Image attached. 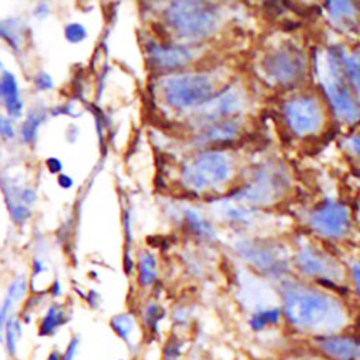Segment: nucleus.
Wrapping results in <instances>:
<instances>
[{"instance_id": "obj_1", "label": "nucleus", "mask_w": 360, "mask_h": 360, "mask_svg": "<svg viewBox=\"0 0 360 360\" xmlns=\"http://www.w3.org/2000/svg\"><path fill=\"white\" fill-rule=\"evenodd\" d=\"M283 322L295 336L309 340L316 336L347 330L350 311L343 300L329 290L287 278L278 284Z\"/></svg>"}, {"instance_id": "obj_2", "label": "nucleus", "mask_w": 360, "mask_h": 360, "mask_svg": "<svg viewBox=\"0 0 360 360\" xmlns=\"http://www.w3.org/2000/svg\"><path fill=\"white\" fill-rule=\"evenodd\" d=\"M162 17L173 35L186 42L208 38L221 21L219 8L215 4L198 0L170 1L165 6Z\"/></svg>"}, {"instance_id": "obj_3", "label": "nucleus", "mask_w": 360, "mask_h": 360, "mask_svg": "<svg viewBox=\"0 0 360 360\" xmlns=\"http://www.w3.org/2000/svg\"><path fill=\"white\" fill-rule=\"evenodd\" d=\"M212 76L207 72H176L160 80V94L174 110H197L217 94Z\"/></svg>"}, {"instance_id": "obj_4", "label": "nucleus", "mask_w": 360, "mask_h": 360, "mask_svg": "<svg viewBox=\"0 0 360 360\" xmlns=\"http://www.w3.org/2000/svg\"><path fill=\"white\" fill-rule=\"evenodd\" d=\"M235 255L269 281L281 283L290 278L291 262L277 245L262 239H239L233 243Z\"/></svg>"}, {"instance_id": "obj_5", "label": "nucleus", "mask_w": 360, "mask_h": 360, "mask_svg": "<svg viewBox=\"0 0 360 360\" xmlns=\"http://www.w3.org/2000/svg\"><path fill=\"white\" fill-rule=\"evenodd\" d=\"M292 267L307 280L314 281L319 287H336L338 290L346 284L347 274L340 262L314 245H301L297 248Z\"/></svg>"}, {"instance_id": "obj_6", "label": "nucleus", "mask_w": 360, "mask_h": 360, "mask_svg": "<svg viewBox=\"0 0 360 360\" xmlns=\"http://www.w3.org/2000/svg\"><path fill=\"white\" fill-rule=\"evenodd\" d=\"M233 172L232 159L221 150H202L181 169L180 179L191 191H204L226 183Z\"/></svg>"}, {"instance_id": "obj_7", "label": "nucleus", "mask_w": 360, "mask_h": 360, "mask_svg": "<svg viewBox=\"0 0 360 360\" xmlns=\"http://www.w3.org/2000/svg\"><path fill=\"white\" fill-rule=\"evenodd\" d=\"M319 70L321 83L338 120L345 124L356 122L360 118V100L343 79L330 48L325 52Z\"/></svg>"}, {"instance_id": "obj_8", "label": "nucleus", "mask_w": 360, "mask_h": 360, "mask_svg": "<svg viewBox=\"0 0 360 360\" xmlns=\"http://www.w3.org/2000/svg\"><path fill=\"white\" fill-rule=\"evenodd\" d=\"M290 186L287 172L277 165H264L231 198L250 207L271 204L283 197Z\"/></svg>"}, {"instance_id": "obj_9", "label": "nucleus", "mask_w": 360, "mask_h": 360, "mask_svg": "<svg viewBox=\"0 0 360 360\" xmlns=\"http://www.w3.org/2000/svg\"><path fill=\"white\" fill-rule=\"evenodd\" d=\"M305 55L292 44L271 48L262 60V70L273 84L288 86L300 82L305 73Z\"/></svg>"}, {"instance_id": "obj_10", "label": "nucleus", "mask_w": 360, "mask_h": 360, "mask_svg": "<svg viewBox=\"0 0 360 360\" xmlns=\"http://www.w3.org/2000/svg\"><path fill=\"white\" fill-rule=\"evenodd\" d=\"M283 115L288 128L301 136L318 132L323 124V112L319 103L307 94L294 96L285 101Z\"/></svg>"}, {"instance_id": "obj_11", "label": "nucleus", "mask_w": 360, "mask_h": 360, "mask_svg": "<svg viewBox=\"0 0 360 360\" xmlns=\"http://www.w3.org/2000/svg\"><path fill=\"white\" fill-rule=\"evenodd\" d=\"M311 229L328 239L345 238L350 231V210L339 201H325L308 218Z\"/></svg>"}, {"instance_id": "obj_12", "label": "nucleus", "mask_w": 360, "mask_h": 360, "mask_svg": "<svg viewBox=\"0 0 360 360\" xmlns=\"http://www.w3.org/2000/svg\"><path fill=\"white\" fill-rule=\"evenodd\" d=\"M243 104V91L231 86L219 90L210 101L194 110V118L198 124H201V127L228 118H235V115L242 111Z\"/></svg>"}, {"instance_id": "obj_13", "label": "nucleus", "mask_w": 360, "mask_h": 360, "mask_svg": "<svg viewBox=\"0 0 360 360\" xmlns=\"http://www.w3.org/2000/svg\"><path fill=\"white\" fill-rule=\"evenodd\" d=\"M307 347L326 360H360V336L347 330L312 338Z\"/></svg>"}, {"instance_id": "obj_14", "label": "nucleus", "mask_w": 360, "mask_h": 360, "mask_svg": "<svg viewBox=\"0 0 360 360\" xmlns=\"http://www.w3.org/2000/svg\"><path fill=\"white\" fill-rule=\"evenodd\" d=\"M148 59L153 69L174 72L187 66L195 56L188 44H156L146 45Z\"/></svg>"}, {"instance_id": "obj_15", "label": "nucleus", "mask_w": 360, "mask_h": 360, "mask_svg": "<svg viewBox=\"0 0 360 360\" xmlns=\"http://www.w3.org/2000/svg\"><path fill=\"white\" fill-rule=\"evenodd\" d=\"M108 326L115 338L125 345L131 359H139L146 340L139 316L134 311H121L108 319Z\"/></svg>"}, {"instance_id": "obj_16", "label": "nucleus", "mask_w": 360, "mask_h": 360, "mask_svg": "<svg viewBox=\"0 0 360 360\" xmlns=\"http://www.w3.org/2000/svg\"><path fill=\"white\" fill-rule=\"evenodd\" d=\"M28 292H30V278L22 273L15 274L10 280L0 302V323L3 326H6L10 318L17 315L15 308L28 298Z\"/></svg>"}, {"instance_id": "obj_17", "label": "nucleus", "mask_w": 360, "mask_h": 360, "mask_svg": "<svg viewBox=\"0 0 360 360\" xmlns=\"http://www.w3.org/2000/svg\"><path fill=\"white\" fill-rule=\"evenodd\" d=\"M72 319L70 312L65 304L59 301H51L37 321V335L42 339L53 338L69 321Z\"/></svg>"}, {"instance_id": "obj_18", "label": "nucleus", "mask_w": 360, "mask_h": 360, "mask_svg": "<svg viewBox=\"0 0 360 360\" xmlns=\"http://www.w3.org/2000/svg\"><path fill=\"white\" fill-rule=\"evenodd\" d=\"M138 316H139L142 329L146 335V339H156L160 342L165 339L163 323L169 318V314L162 302L156 300H149L148 302H145Z\"/></svg>"}, {"instance_id": "obj_19", "label": "nucleus", "mask_w": 360, "mask_h": 360, "mask_svg": "<svg viewBox=\"0 0 360 360\" xmlns=\"http://www.w3.org/2000/svg\"><path fill=\"white\" fill-rule=\"evenodd\" d=\"M240 129L239 120L228 118L222 121H217L208 125L201 127V131L197 134L195 141L201 145H217L232 141Z\"/></svg>"}, {"instance_id": "obj_20", "label": "nucleus", "mask_w": 360, "mask_h": 360, "mask_svg": "<svg viewBox=\"0 0 360 360\" xmlns=\"http://www.w3.org/2000/svg\"><path fill=\"white\" fill-rule=\"evenodd\" d=\"M0 101L10 118L18 120L22 117L24 104L20 96V86L15 76L8 70L0 73Z\"/></svg>"}, {"instance_id": "obj_21", "label": "nucleus", "mask_w": 360, "mask_h": 360, "mask_svg": "<svg viewBox=\"0 0 360 360\" xmlns=\"http://www.w3.org/2000/svg\"><path fill=\"white\" fill-rule=\"evenodd\" d=\"M330 51L336 59L338 68L343 79L359 97L360 96V58L343 46H330Z\"/></svg>"}, {"instance_id": "obj_22", "label": "nucleus", "mask_w": 360, "mask_h": 360, "mask_svg": "<svg viewBox=\"0 0 360 360\" xmlns=\"http://www.w3.org/2000/svg\"><path fill=\"white\" fill-rule=\"evenodd\" d=\"M136 284L142 290L153 288L159 281V263L156 255L149 249H142L135 260Z\"/></svg>"}, {"instance_id": "obj_23", "label": "nucleus", "mask_w": 360, "mask_h": 360, "mask_svg": "<svg viewBox=\"0 0 360 360\" xmlns=\"http://www.w3.org/2000/svg\"><path fill=\"white\" fill-rule=\"evenodd\" d=\"M332 24L339 30L350 31L359 24V8L352 1H330L325 4Z\"/></svg>"}, {"instance_id": "obj_24", "label": "nucleus", "mask_w": 360, "mask_h": 360, "mask_svg": "<svg viewBox=\"0 0 360 360\" xmlns=\"http://www.w3.org/2000/svg\"><path fill=\"white\" fill-rule=\"evenodd\" d=\"M218 214L224 221L229 224L250 225L255 221L257 212L253 210V207L231 198L218 204Z\"/></svg>"}, {"instance_id": "obj_25", "label": "nucleus", "mask_w": 360, "mask_h": 360, "mask_svg": "<svg viewBox=\"0 0 360 360\" xmlns=\"http://www.w3.org/2000/svg\"><path fill=\"white\" fill-rule=\"evenodd\" d=\"M283 322V312L280 304L256 309L248 315L246 323L255 333H263Z\"/></svg>"}, {"instance_id": "obj_26", "label": "nucleus", "mask_w": 360, "mask_h": 360, "mask_svg": "<svg viewBox=\"0 0 360 360\" xmlns=\"http://www.w3.org/2000/svg\"><path fill=\"white\" fill-rule=\"evenodd\" d=\"M181 217H183V221H184L187 229L195 238L208 240V242L215 239V231H214L212 225L195 208H191V207L183 208Z\"/></svg>"}, {"instance_id": "obj_27", "label": "nucleus", "mask_w": 360, "mask_h": 360, "mask_svg": "<svg viewBox=\"0 0 360 360\" xmlns=\"http://www.w3.org/2000/svg\"><path fill=\"white\" fill-rule=\"evenodd\" d=\"M24 323L18 318V315H14L13 318L8 319V322L4 326V336H3V350L4 354L10 359L14 360L18 354L20 349V342L24 336Z\"/></svg>"}, {"instance_id": "obj_28", "label": "nucleus", "mask_w": 360, "mask_h": 360, "mask_svg": "<svg viewBox=\"0 0 360 360\" xmlns=\"http://www.w3.org/2000/svg\"><path fill=\"white\" fill-rule=\"evenodd\" d=\"M27 35V25L20 18L0 20V38L14 51H18Z\"/></svg>"}, {"instance_id": "obj_29", "label": "nucleus", "mask_w": 360, "mask_h": 360, "mask_svg": "<svg viewBox=\"0 0 360 360\" xmlns=\"http://www.w3.org/2000/svg\"><path fill=\"white\" fill-rule=\"evenodd\" d=\"M45 117H46V108L42 105H35L27 112L20 131L21 139L25 143H34L37 141L38 129L45 121Z\"/></svg>"}, {"instance_id": "obj_30", "label": "nucleus", "mask_w": 360, "mask_h": 360, "mask_svg": "<svg viewBox=\"0 0 360 360\" xmlns=\"http://www.w3.org/2000/svg\"><path fill=\"white\" fill-rule=\"evenodd\" d=\"M188 352L186 336L170 333L160 343V360H184Z\"/></svg>"}, {"instance_id": "obj_31", "label": "nucleus", "mask_w": 360, "mask_h": 360, "mask_svg": "<svg viewBox=\"0 0 360 360\" xmlns=\"http://www.w3.org/2000/svg\"><path fill=\"white\" fill-rule=\"evenodd\" d=\"M191 311L187 305H177L176 308L172 309V312L169 314L172 326H173V333L177 335H183L187 328H190L191 323Z\"/></svg>"}, {"instance_id": "obj_32", "label": "nucleus", "mask_w": 360, "mask_h": 360, "mask_svg": "<svg viewBox=\"0 0 360 360\" xmlns=\"http://www.w3.org/2000/svg\"><path fill=\"white\" fill-rule=\"evenodd\" d=\"M63 37L65 39L69 42V44H80L83 42L84 39H87L89 37V31L86 28V25H83L82 22H77V21H72V22H68L65 27H63Z\"/></svg>"}, {"instance_id": "obj_33", "label": "nucleus", "mask_w": 360, "mask_h": 360, "mask_svg": "<svg viewBox=\"0 0 360 360\" xmlns=\"http://www.w3.org/2000/svg\"><path fill=\"white\" fill-rule=\"evenodd\" d=\"M277 360H326V359L312 352L309 347H302V349L287 350L281 353Z\"/></svg>"}, {"instance_id": "obj_34", "label": "nucleus", "mask_w": 360, "mask_h": 360, "mask_svg": "<svg viewBox=\"0 0 360 360\" xmlns=\"http://www.w3.org/2000/svg\"><path fill=\"white\" fill-rule=\"evenodd\" d=\"M80 346H82V338L80 335L75 333L69 338L66 342L62 353H63V360H76L79 353H80Z\"/></svg>"}, {"instance_id": "obj_35", "label": "nucleus", "mask_w": 360, "mask_h": 360, "mask_svg": "<svg viewBox=\"0 0 360 360\" xmlns=\"http://www.w3.org/2000/svg\"><path fill=\"white\" fill-rule=\"evenodd\" d=\"M15 136V129L11 118L0 112V138L4 141H11Z\"/></svg>"}, {"instance_id": "obj_36", "label": "nucleus", "mask_w": 360, "mask_h": 360, "mask_svg": "<svg viewBox=\"0 0 360 360\" xmlns=\"http://www.w3.org/2000/svg\"><path fill=\"white\" fill-rule=\"evenodd\" d=\"M34 84H35V89L38 91H48V90H52L53 89V79L49 73L46 72H38L34 77Z\"/></svg>"}, {"instance_id": "obj_37", "label": "nucleus", "mask_w": 360, "mask_h": 360, "mask_svg": "<svg viewBox=\"0 0 360 360\" xmlns=\"http://www.w3.org/2000/svg\"><path fill=\"white\" fill-rule=\"evenodd\" d=\"M83 300L86 301V304L91 308V309H98L101 307V295L97 290L94 288H90L84 292V297Z\"/></svg>"}, {"instance_id": "obj_38", "label": "nucleus", "mask_w": 360, "mask_h": 360, "mask_svg": "<svg viewBox=\"0 0 360 360\" xmlns=\"http://www.w3.org/2000/svg\"><path fill=\"white\" fill-rule=\"evenodd\" d=\"M62 294H63L62 283H60V280L58 277H55L51 281V284H49V287L46 290V295H49L52 298V301H58L62 297Z\"/></svg>"}, {"instance_id": "obj_39", "label": "nucleus", "mask_w": 360, "mask_h": 360, "mask_svg": "<svg viewBox=\"0 0 360 360\" xmlns=\"http://www.w3.org/2000/svg\"><path fill=\"white\" fill-rule=\"evenodd\" d=\"M45 165H46V169L51 174H60L62 170H63L62 160L59 158H55V156H49L45 160Z\"/></svg>"}, {"instance_id": "obj_40", "label": "nucleus", "mask_w": 360, "mask_h": 360, "mask_svg": "<svg viewBox=\"0 0 360 360\" xmlns=\"http://www.w3.org/2000/svg\"><path fill=\"white\" fill-rule=\"evenodd\" d=\"M350 277H352V283L356 291V295L360 301V263H353L350 267Z\"/></svg>"}, {"instance_id": "obj_41", "label": "nucleus", "mask_w": 360, "mask_h": 360, "mask_svg": "<svg viewBox=\"0 0 360 360\" xmlns=\"http://www.w3.org/2000/svg\"><path fill=\"white\" fill-rule=\"evenodd\" d=\"M51 14V8L48 6V3H37L35 7L32 8V15L37 18V20H44L46 18L48 15Z\"/></svg>"}, {"instance_id": "obj_42", "label": "nucleus", "mask_w": 360, "mask_h": 360, "mask_svg": "<svg viewBox=\"0 0 360 360\" xmlns=\"http://www.w3.org/2000/svg\"><path fill=\"white\" fill-rule=\"evenodd\" d=\"M56 181H58V186H59L60 188H63V190H69V188H72L73 184H75L73 179H72L69 174H66V173L58 174Z\"/></svg>"}, {"instance_id": "obj_43", "label": "nucleus", "mask_w": 360, "mask_h": 360, "mask_svg": "<svg viewBox=\"0 0 360 360\" xmlns=\"http://www.w3.org/2000/svg\"><path fill=\"white\" fill-rule=\"evenodd\" d=\"M349 148L360 159V132H357L349 139Z\"/></svg>"}, {"instance_id": "obj_44", "label": "nucleus", "mask_w": 360, "mask_h": 360, "mask_svg": "<svg viewBox=\"0 0 360 360\" xmlns=\"http://www.w3.org/2000/svg\"><path fill=\"white\" fill-rule=\"evenodd\" d=\"M65 136H66V141H68L69 143L76 142V139H77V136H79V128H77V125L70 124V125L66 128Z\"/></svg>"}, {"instance_id": "obj_45", "label": "nucleus", "mask_w": 360, "mask_h": 360, "mask_svg": "<svg viewBox=\"0 0 360 360\" xmlns=\"http://www.w3.org/2000/svg\"><path fill=\"white\" fill-rule=\"evenodd\" d=\"M44 360H63V353H62V349H58V347H52Z\"/></svg>"}, {"instance_id": "obj_46", "label": "nucleus", "mask_w": 360, "mask_h": 360, "mask_svg": "<svg viewBox=\"0 0 360 360\" xmlns=\"http://www.w3.org/2000/svg\"><path fill=\"white\" fill-rule=\"evenodd\" d=\"M3 336H4V326L0 323V345L3 343Z\"/></svg>"}, {"instance_id": "obj_47", "label": "nucleus", "mask_w": 360, "mask_h": 360, "mask_svg": "<svg viewBox=\"0 0 360 360\" xmlns=\"http://www.w3.org/2000/svg\"><path fill=\"white\" fill-rule=\"evenodd\" d=\"M3 70H4V69H3V63H1V60H0V73H1Z\"/></svg>"}, {"instance_id": "obj_48", "label": "nucleus", "mask_w": 360, "mask_h": 360, "mask_svg": "<svg viewBox=\"0 0 360 360\" xmlns=\"http://www.w3.org/2000/svg\"><path fill=\"white\" fill-rule=\"evenodd\" d=\"M118 360H135V359H131V357H129V359H125V357H122V359H118Z\"/></svg>"}]
</instances>
